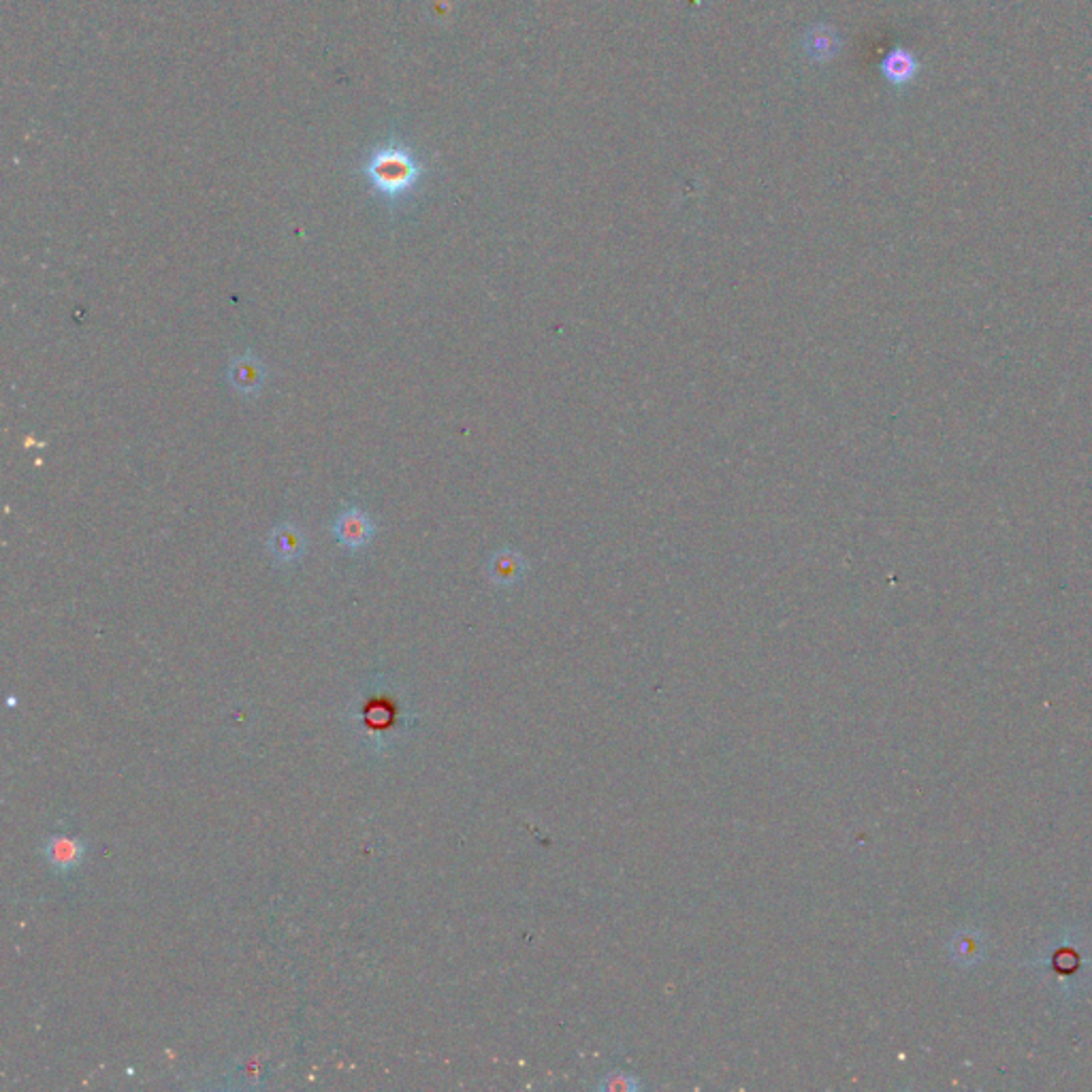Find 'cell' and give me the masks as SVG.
<instances>
[{
    "label": "cell",
    "instance_id": "2",
    "mask_svg": "<svg viewBox=\"0 0 1092 1092\" xmlns=\"http://www.w3.org/2000/svg\"><path fill=\"white\" fill-rule=\"evenodd\" d=\"M361 172L367 186L391 209L408 203L425 178L423 160L402 137L378 143L365 156Z\"/></svg>",
    "mask_w": 1092,
    "mask_h": 1092
},
{
    "label": "cell",
    "instance_id": "7",
    "mask_svg": "<svg viewBox=\"0 0 1092 1092\" xmlns=\"http://www.w3.org/2000/svg\"><path fill=\"white\" fill-rule=\"evenodd\" d=\"M882 75L892 86H909L919 75V61L915 53L905 47H894L888 51V56L882 61Z\"/></svg>",
    "mask_w": 1092,
    "mask_h": 1092
},
{
    "label": "cell",
    "instance_id": "6",
    "mask_svg": "<svg viewBox=\"0 0 1092 1092\" xmlns=\"http://www.w3.org/2000/svg\"><path fill=\"white\" fill-rule=\"evenodd\" d=\"M305 533L291 521H282L269 533V553L280 566H293L305 555Z\"/></svg>",
    "mask_w": 1092,
    "mask_h": 1092
},
{
    "label": "cell",
    "instance_id": "3",
    "mask_svg": "<svg viewBox=\"0 0 1092 1092\" xmlns=\"http://www.w3.org/2000/svg\"><path fill=\"white\" fill-rule=\"evenodd\" d=\"M334 536L348 551H359L373 538V523L359 506H346L334 521Z\"/></svg>",
    "mask_w": 1092,
    "mask_h": 1092
},
{
    "label": "cell",
    "instance_id": "8",
    "mask_svg": "<svg viewBox=\"0 0 1092 1092\" xmlns=\"http://www.w3.org/2000/svg\"><path fill=\"white\" fill-rule=\"evenodd\" d=\"M642 1088V1082L630 1071H611L597 1084V1090L605 1092H636Z\"/></svg>",
    "mask_w": 1092,
    "mask_h": 1092
},
{
    "label": "cell",
    "instance_id": "1",
    "mask_svg": "<svg viewBox=\"0 0 1092 1092\" xmlns=\"http://www.w3.org/2000/svg\"><path fill=\"white\" fill-rule=\"evenodd\" d=\"M346 724L357 747L371 757L395 751L416 726L410 691L391 675H371L355 691Z\"/></svg>",
    "mask_w": 1092,
    "mask_h": 1092
},
{
    "label": "cell",
    "instance_id": "9",
    "mask_svg": "<svg viewBox=\"0 0 1092 1092\" xmlns=\"http://www.w3.org/2000/svg\"><path fill=\"white\" fill-rule=\"evenodd\" d=\"M835 49H837V37L833 32H828L826 28L819 35L811 37V53H813V56L828 59L831 53H835Z\"/></svg>",
    "mask_w": 1092,
    "mask_h": 1092
},
{
    "label": "cell",
    "instance_id": "5",
    "mask_svg": "<svg viewBox=\"0 0 1092 1092\" xmlns=\"http://www.w3.org/2000/svg\"><path fill=\"white\" fill-rule=\"evenodd\" d=\"M227 378H229V385L244 397H254L260 393L263 385H265V378H267V367L265 363L254 355V352H244L240 357H235L231 363H229V369H227Z\"/></svg>",
    "mask_w": 1092,
    "mask_h": 1092
},
{
    "label": "cell",
    "instance_id": "4",
    "mask_svg": "<svg viewBox=\"0 0 1092 1092\" xmlns=\"http://www.w3.org/2000/svg\"><path fill=\"white\" fill-rule=\"evenodd\" d=\"M43 856L53 872L69 875L84 862L86 843L71 835H51L43 845Z\"/></svg>",
    "mask_w": 1092,
    "mask_h": 1092
}]
</instances>
